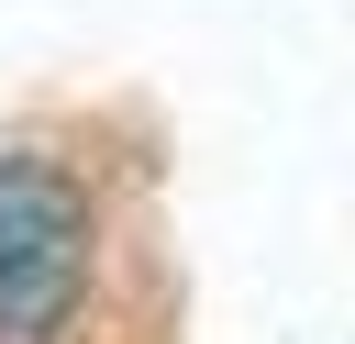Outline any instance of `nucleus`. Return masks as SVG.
I'll list each match as a JSON object with an SVG mask.
<instances>
[{"instance_id":"nucleus-1","label":"nucleus","mask_w":355,"mask_h":344,"mask_svg":"<svg viewBox=\"0 0 355 344\" xmlns=\"http://www.w3.org/2000/svg\"><path fill=\"white\" fill-rule=\"evenodd\" d=\"M89 244H100L89 178L44 133H11L0 144V344H67L89 300Z\"/></svg>"}]
</instances>
